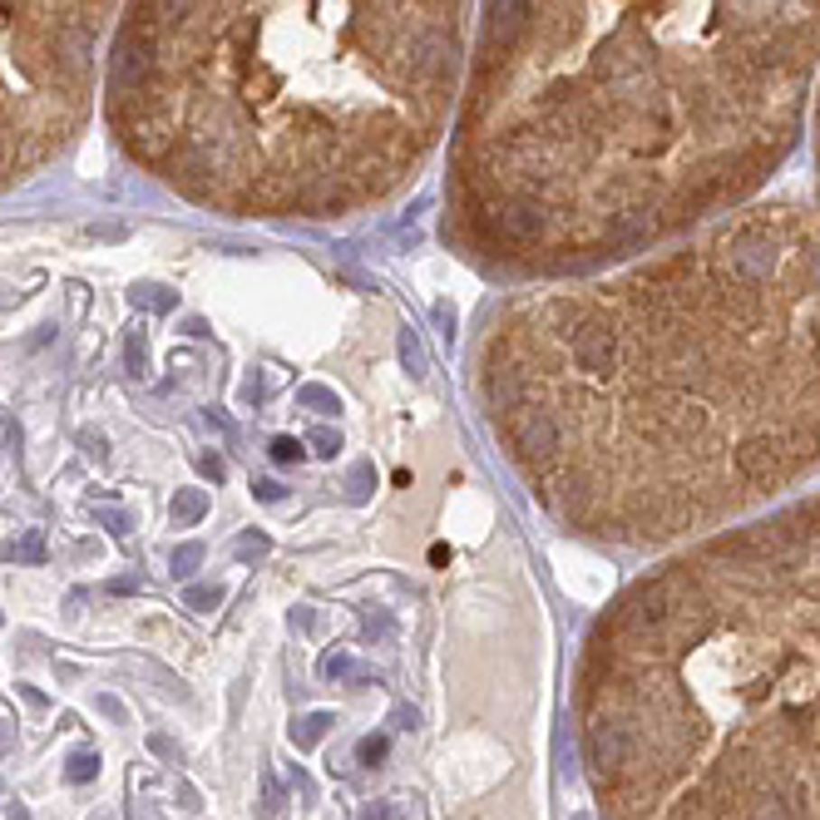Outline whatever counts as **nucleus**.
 <instances>
[{
	"label": "nucleus",
	"instance_id": "ddd939ff",
	"mask_svg": "<svg viewBox=\"0 0 820 820\" xmlns=\"http://www.w3.org/2000/svg\"><path fill=\"white\" fill-rule=\"evenodd\" d=\"M257 554H267V539H262V534H247V539H238V559H257Z\"/></svg>",
	"mask_w": 820,
	"mask_h": 820
},
{
	"label": "nucleus",
	"instance_id": "4be33fe9",
	"mask_svg": "<svg viewBox=\"0 0 820 820\" xmlns=\"http://www.w3.org/2000/svg\"><path fill=\"white\" fill-rule=\"evenodd\" d=\"M252 489H257V499H277V485H272V480H257Z\"/></svg>",
	"mask_w": 820,
	"mask_h": 820
},
{
	"label": "nucleus",
	"instance_id": "f257e3e1",
	"mask_svg": "<svg viewBox=\"0 0 820 820\" xmlns=\"http://www.w3.org/2000/svg\"><path fill=\"white\" fill-rule=\"evenodd\" d=\"M475 396L534 499L603 544H672L820 475V213L741 203L485 317Z\"/></svg>",
	"mask_w": 820,
	"mask_h": 820
},
{
	"label": "nucleus",
	"instance_id": "2eb2a0df",
	"mask_svg": "<svg viewBox=\"0 0 820 820\" xmlns=\"http://www.w3.org/2000/svg\"><path fill=\"white\" fill-rule=\"evenodd\" d=\"M356 756H361L366 766H371V761H381V756H386V741H381V737H366V741H361V751H356Z\"/></svg>",
	"mask_w": 820,
	"mask_h": 820
},
{
	"label": "nucleus",
	"instance_id": "dca6fc26",
	"mask_svg": "<svg viewBox=\"0 0 820 820\" xmlns=\"http://www.w3.org/2000/svg\"><path fill=\"white\" fill-rule=\"evenodd\" d=\"M302 405H331L336 410V396L321 391V386H307V391H302Z\"/></svg>",
	"mask_w": 820,
	"mask_h": 820
},
{
	"label": "nucleus",
	"instance_id": "39448f33",
	"mask_svg": "<svg viewBox=\"0 0 820 820\" xmlns=\"http://www.w3.org/2000/svg\"><path fill=\"white\" fill-rule=\"evenodd\" d=\"M327 727H331V717H327V712H312L307 722H297V731H292V741H297V746H317V741H321V731H327Z\"/></svg>",
	"mask_w": 820,
	"mask_h": 820
},
{
	"label": "nucleus",
	"instance_id": "5701e85b",
	"mask_svg": "<svg viewBox=\"0 0 820 820\" xmlns=\"http://www.w3.org/2000/svg\"><path fill=\"white\" fill-rule=\"evenodd\" d=\"M5 820H30V815H25V806H20V801H10L5 806Z\"/></svg>",
	"mask_w": 820,
	"mask_h": 820
},
{
	"label": "nucleus",
	"instance_id": "f8f14e48",
	"mask_svg": "<svg viewBox=\"0 0 820 820\" xmlns=\"http://www.w3.org/2000/svg\"><path fill=\"white\" fill-rule=\"evenodd\" d=\"M134 302H139V307H149V312H163V307H173V297H163L159 287H139V292H134Z\"/></svg>",
	"mask_w": 820,
	"mask_h": 820
},
{
	"label": "nucleus",
	"instance_id": "f3484780",
	"mask_svg": "<svg viewBox=\"0 0 820 820\" xmlns=\"http://www.w3.org/2000/svg\"><path fill=\"white\" fill-rule=\"evenodd\" d=\"M312 445H317L321 455H336V450H341V440H336L331 430H317V435H312Z\"/></svg>",
	"mask_w": 820,
	"mask_h": 820
},
{
	"label": "nucleus",
	"instance_id": "9d476101",
	"mask_svg": "<svg viewBox=\"0 0 820 820\" xmlns=\"http://www.w3.org/2000/svg\"><path fill=\"white\" fill-rule=\"evenodd\" d=\"M811 149H815V198H820V84H815V104H811ZM820 213V203H815Z\"/></svg>",
	"mask_w": 820,
	"mask_h": 820
},
{
	"label": "nucleus",
	"instance_id": "1a4fd4ad",
	"mask_svg": "<svg viewBox=\"0 0 820 820\" xmlns=\"http://www.w3.org/2000/svg\"><path fill=\"white\" fill-rule=\"evenodd\" d=\"M5 554H15V559H30V564H35V559H45V534H40V529H30L25 539H20L15 549H5Z\"/></svg>",
	"mask_w": 820,
	"mask_h": 820
},
{
	"label": "nucleus",
	"instance_id": "20e7f679",
	"mask_svg": "<svg viewBox=\"0 0 820 820\" xmlns=\"http://www.w3.org/2000/svg\"><path fill=\"white\" fill-rule=\"evenodd\" d=\"M203 514H208V494H203V489L173 494V524H198Z\"/></svg>",
	"mask_w": 820,
	"mask_h": 820
},
{
	"label": "nucleus",
	"instance_id": "412c9836",
	"mask_svg": "<svg viewBox=\"0 0 820 820\" xmlns=\"http://www.w3.org/2000/svg\"><path fill=\"white\" fill-rule=\"evenodd\" d=\"M321 672H327V677H341V672H346V657H327V662H321Z\"/></svg>",
	"mask_w": 820,
	"mask_h": 820
},
{
	"label": "nucleus",
	"instance_id": "6ab92c4d",
	"mask_svg": "<svg viewBox=\"0 0 820 820\" xmlns=\"http://www.w3.org/2000/svg\"><path fill=\"white\" fill-rule=\"evenodd\" d=\"M198 465H203V475L223 480V460H218V455H203V460H198Z\"/></svg>",
	"mask_w": 820,
	"mask_h": 820
},
{
	"label": "nucleus",
	"instance_id": "7ed1b4c3",
	"mask_svg": "<svg viewBox=\"0 0 820 820\" xmlns=\"http://www.w3.org/2000/svg\"><path fill=\"white\" fill-rule=\"evenodd\" d=\"M470 0H134L109 124L178 193L346 218L425 168L465 89Z\"/></svg>",
	"mask_w": 820,
	"mask_h": 820
},
{
	"label": "nucleus",
	"instance_id": "6e6552de",
	"mask_svg": "<svg viewBox=\"0 0 820 820\" xmlns=\"http://www.w3.org/2000/svg\"><path fill=\"white\" fill-rule=\"evenodd\" d=\"M94 771H99V756H94V751H75V756H70V766H65L70 781H94Z\"/></svg>",
	"mask_w": 820,
	"mask_h": 820
},
{
	"label": "nucleus",
	"instance_id": "a211bd4d",
	"mask_svg": "<svg viewBox=\"0 0 820 820\" xmlns=\"http://www.w3.org/2000/svg\"><path fill=\"white\" fill-rule=\"evenodd\" d=\"M272 811H277V786L262 781V815H272Z\"/></svg>",
	"mask_w": 820,
	"mask_h": 820
},
{
	"label": "nucleus",
	"instance_id": "0eeeda50",
	"mask_svg": "<svg viewBox=\"0 0 820 820\" xmlns=\"http://www.w3.org/2000/svg\"><path fill=\"white\" fill-rule=\"evenodd\" d=\"M198 564H203V544H178V549H173V573L178 578H188Z\"/></svg>",
	"mask_w": 820,
	"mask_h": 820
},
{
	"label": "nucleus",
	"instance_id": "aec40b11",
	"mask_svg": "<svg viewBox=\"0 0 820 820\" xmlns=\"http://www.w3.org/2000/svg\"><path fill=\"white\" fill-rule=\"evenodd\" d=\"M99 712H104V717H114V722H124V707L114 697H99Z\"/></svg>",
	"mask_w": 820,
	"mask_h": 820
},
{
	"label": "nucleus",
	"instance_id": "f03ea898",
	"mask_svg": "<svg viewBox=\"0 0 820 820\" xmlns=\"http://www.w3.org/2000/svg\"><path fill=\"white\" fill-rule=\"evenodd\" d=\"M820 84V0H480L445 238L499 282L643 257L751 203Z\"/></svg>",
	"mask_w": 820,
	"mask_h": 820
},
{
	"label": "nucleus",
	"instance_id": "9b49d317",
	"mask_svg": "<svg viewBox=\"0 0 820 820\" xmlns=\"http://www.w3.org/2000/svg\"><path fill=\"white\" fill-rule=\"evenodd\" d=\"M272 460H277V465H297L302 460V440H272Z\"/></svg>",
	"mask_w": 820,
	"mask_h": 820
},
{
	"label": "nucleus",
	"instance_id": "4468645a",
	"mask_svg": "<svg viewBox=\"0 0 820 820\" xmlns=\"http://www.w3.org/2000/svg\"><path fill=\"white\" fill-rule=\"evenodd\" d=\"M144 361H149V346H144V331L129 336V366L134 371H144Z\"/></svg>",
	"mask_w": 820,
	"mask_h": 820
},
{
	"label": "nucleus",
	"instance_id": "423d86ee",
	"mask_svg": "<svg viewBox=\"0 0 820 820\" xmlns=\"http://www.w3.org/2000/svg\"><path fill=\"white\" fill-rule=\"evenodd\" d=\"M183 603L198 608V613H213V608L223 603V588H218V583H198V588H188V593H183Z\"/></svg>",
	"mask_w": 820,
	"mask_h": 820
}]
</instances>
